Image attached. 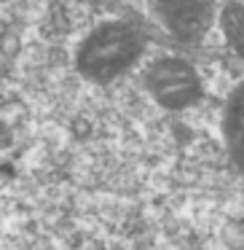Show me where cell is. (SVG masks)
<instances>
[{"label":"cell","instance_id":"3957f363","mask_svg":"<svg viewBox=\"0 0 244 250\" xmlns=\"http://www.w3.org/2000/svg\"><path fill=\"white\" fill-rule=\"evenodd\" d=\"M156 6L169 33L183 41H196L209 30L212 6L206 0H156Z\"/></svg>","mask_w":244,"mask_h":250},{"label":"cell","instance_id":"5b68a950","mask_svg":"<svg viewBox=\"0 0 244 250\" xmlns=\"http://www.w3.org/2000/svg\"><path fill=\"white\" fill-rule=\"evenodd\" d=\"M223 27H225V35L231 41L233 51H239L244 57V8H239V6L225 8V14H223Z\"/></svg>","mask_w":244,"mask_h":250},{"label":"cell","instance_id":"6da1fadb","mask_svg":"<svg viewBox=\"0 0 244 250\" xmlns=\"http://www.w3.org/2000/svg\"><path fill=\"white\" fill-rule=\"evenodd\" d=\"M142 54V38L126 24H105L94 30L78 49V70L89 81L108 83L129 70Z\"/></svg>","mask_w":244,"mask_h":250},{"label":"cell","instance_id":"7a4b0ae2","mask_svg":"<svg viewBox=\"0 0 244 250\" xmlns=\"http://www.w3.org/2000/svg\"><path fill=\"white\" fill-rule=\"evenodd\" d=\"M145 86L150 97L167 110H183L199 103L201 97V81L196 70L183 60H158L145 73Z\"/></svg>","mask_w":244,"mask_h":250},{"label":"cell","instance_id":"277c9868","mask_svg":"<svg viewBox=\"0 0 244 250\" xmlns=\"http://www.w3.org/2000/svg\"><path fill=\"white\" fill-rule=\"evenodd\" d=\"M223 132H225L228 156H231L233 167L239 169V175L244 178V86H239L228 97Z\"/></svg>","mask_w":244,"mask_h":250}]
</instances>
